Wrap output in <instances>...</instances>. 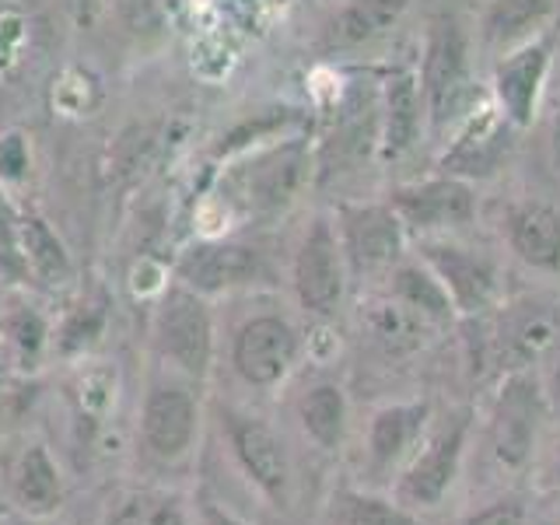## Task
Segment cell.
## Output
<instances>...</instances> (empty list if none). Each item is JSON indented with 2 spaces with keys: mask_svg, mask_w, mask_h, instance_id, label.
<instances>
[{
  "mask_svg": "<svg viewBox=\"0 0 560 525\" xmlns=\"http://www.w3.org/2000/svg\"><path fill=\"white\" fill-rule=\"evenodd\" d=\"M197 399L186 385L175 382H158L140 410V438L144 448L162 463H175L192 448L197 438Z\"/></svg>",
  "mask_w": 560,
  "mask_h": 525,
  "instance_id": "obj_14",
  "label": "cell"
},
{
  "mask_svg": "<svg viewBox=\"0 0 560 525\" xmlns=\"http://www.w3.org/2000/svg\"><path fill=\"white\" fill-rule=\"evenodd\" d=\"M154 337H158V350H162L179 372L203 378L210 358H214V326H210L203 294L189 288L168 291L162 308H158Z\"/></svg>",
  "mask_w": 560,
  "mask_h": 525,
  "instance_id": "obj_11",
  "label": "cell"
},
{
  "mask_svg": "<svg viewBox=\"0 0 560 525\" xmlns=\"http://www.w3.org/2000/svg\"><path fill=\"white\" fill-rule=\"evenodd\" d=\"M4 329H8V337H11V343L22 350V358H35L43 350V343H46V323L35 315L32 308H18V312H11L8 315V323H4Z\"/></svg>",
  "mask_w": 560,
  "mask_h": 525,
  "instance_id": "obj_30",
  "label": "cell"
},
{
  "mask_svg": "<svg viewBox=\"0 0 560 525\" xmlns=\"http://www.w3.org/2000/svg\"><path fill=\"white\" fill-rule=\"evenodd\" d=\"M294 294L298 305L308 315H319L329 319L337 315L347 294V259H343V245L337 235V224L329 218H315L312 228L305 232L302 245H298L294 256Z\"/></svg>",
  "mask_w": 560,
  "mask_h": 525,
  "instance_id": "obj_7",
  "label": "cell"
},
{
  "mask_svg": "<svg viewBox=\"0 0 560 525\" xmlns=\"http://www.w3.org/2000/svg\"><path fill=\"white\" fill-rule=\"evenodd\" d=\"M424 95L413 70H393L382 84V154L402 158L424 130Z\"/></svg>",
  "mask_w": 560,
  "mask_h": 525,
  "instance_id": "obj_18",
  "label": "cell"
},
{
  "mask_svg": "<svg viewBox=\"0 0 560 525\" xmlns=\"http://www.w3.org/2000/svg\"><path fill=\"white\" fill-rule=\"evenodd\" d=\"M434 420V402L428 396L420 399H393L368 417L361 459H364V487L385 490L393 487L399 469L410 463L417 445L424 442V434Z\"/></svg>",
  "mask_w": 560,
  "mask_h": 525,
  "instance_id": "obj_5",
  "label": "cell"
},
{
  "mask_svg": "<svg viewBox=\"0 0 560 525\" xmlns=\"http://www.w3.org/2000/svg\"><path fill=\"white\" fill-rule=\"evenodd\" d=\"M302 175H305V154L302 148H288L273 154L270 162H262V168L253 175V203L256 207H284L298 186H302Z\"/></svg>",
  "mask_w": 560,
  "mask_h": 525,
  "instance_id": "obj_26",
  "label": "cell"
},
{
  "mask_svg": "<svg viewBox=\"0 0 560 525\" xmlns=\"http://www.w3.org/2000/svg\"><path fill=\"white\" fill-rule=\"evenodd\" d=\"M508 249L536 273L560 277V207L547 200H518L504 214Z\"/></svg>",
  "mask_w": 560,
  "mask_h": 525,
  "instance_id": "obj_15",
  "label": "cell"
},
{
  "mask_svg": "<svg viewBox=\"0 0 560 525\" xmlns=\"http://www.w3.org/2000/svg\"><path fill=\"white\" fill-rule=\"evenodd\" d=\"M262 262L259 253L249 245H235V242H203L192 245V249L179 259V280L183 288L197 291V294H221L232 288H245L259 277Z\"/></svg>",
  "mask_w": 560,
  "mask_h": 525,
  "instance_id": "obj_16",
  "label": "cell"
},
{
  "mask_svg": "<svg viewBox=\"0 0 560 525\" xmlns=\"http://www.w3.org/2000/svg\"><path fill=\"white\" fill-rule=\"evenodd\" d=\"M560 350V308L542 298H522V302L504 305L494 337H490V354L508 372L533 368Z\"/></svg>",
  "mask_w": 560,
  "mask_h": 525,
  "instance_id": "obj_10",
  "label": "cell"
},
{
  "mask_svg": "<svg viewBox=\"0 0 560 525\" xmlns=\"http://www.w3.org/2000/svg\"><path fill=\"white\" fill-rule=\"evenodd\" d=\"M221 428L242 477L273 512L288 515L294 508V463L284 438L262 417L245 410H221Z\"/></svg>",
  "mask_w": 560,
  "mask_h": 525,
  "instance_id": "obj_4",
  "label": "cell"
},
{
  "mask_svg": "<svg viewBox=\"0 0 560 525\" xmlns=\"http://www.w3.org/2000/svg\"><path fill=\"white\" fill-rule=\"evenodd\" d=\"M389 291L393 298H399L402 305H410L413 312H420L424 319H431L434 326H452L455 323V305H452V298L445 291V284L431 273V267L424 259H407L402 256L396 267L389 270Z\"/></svg>",
  "mask_w": 560,
  "mask_h": 525,
  "instance_id": "obj_23",
  "label": "cell"
},
{
  "mask_svg": "<svg viewBox=\"0 0 560 525\" xmlns=\"http://www.w3.org/2000/svg\"><path fill=\"white\" fill-rule=\"evenodd\" d=\"M0 372H4V354H0Z\"/></svg>",
  "mask_w": 560,
  "mask_h": 525,
  "instance_id": "obj_37",
  "label": "cell"
},
{
  "mask_svg": "<svg viewBox=\"0 0 560 525\" xmlns=\"http://www.w3.org/2000/svg\"><path fill=\"white\" fill-rule=\"evenodd\" d=\"M547 393L533 368L508 372L483 420V452L501 472H525L536 463Z\"/></svg>",
  "mask_w": 560,
  "mask_h": 525,
  "instance_id": "obj_2",
  "label": "cell"
},
{
  "mask_svg": "<svg viewBox=\"0 0 560 525\" xmlns=\"http://www.w3.org/2000/svg\"><path fill=\"white\" fill-rule=\"evenodd\" d=\"M105 525H189L186 508L172 494H137L122 501Z\"/></svg>",
  "mask_w": 560,
  "mask_h": 525,
  "instance_id": "obj_28",
  "label": "cell"
},
{
  "mask_svg": "<svg viewBox=\"0 0 560 525\" xmlns=\"http://www.w3.org/2000/svg\"><path fill=\"white\" fill-rule=\"evenodd\" d=\"M361 326H364L368 343H372L385 361L417 358L420 350L431 343V332L438 329L431 319H424V315L413 312L410 305H402L389 291L372 298V302L361 308Z\"/></svg>",
  "mask_w": 560,
  "mask_h": 525,
  "instance_id": "obj_17",
  "label": "cell"
},
{
  "mask_svg": "<svg viewBox=\"0 0 560 525\" xmlns=\"http://www.w3.org/2000/svg\"><path fill=\"white\" fill-rule=\"evenodd\" d=\"M389 203L399 214L402 228H407V235L420 238H442L472 224V218H477V192H472L469 179H459V175L448 172L393 189Z\"/></svg>",
  "mask_w": 560,
  "mask_h": 525,
  "instance_id": "obj_9",
  "label": "cell"
},
{
  "mask_svg": "<svg viewBox=\"0 0 560 525\" xmlns=\"http://www.w3.org/2000/svg\"><path fill=\"white\" fill-rule=\"evenodd\" d=\"M25 168V144L22 137H4L0 140V175H22Z\"/></svg>",
  "mask_w": 560,
  "mask_h": 525,
  "instance_id": "obj_31",
  "label": "cell"
},
{
  "mask_svg": "<svg viewBox=\"0 0 560 525\" xmlns=\"http://www.w3.org/2000/svg\"><path fill=\"white\" fill-rule=\"evenodd\" d=\"M413 0H350L347 8L332 14L326 28L329 49H354L382 39L385 32L399 25V18L410 11Z\"/></svg>",
  "mask_w": 560,
  "mask_h": 525,
  "instance_id": "obj_21",
  "label": "cell"
},
{
  "mask_svg": "<svg viewBox=\"0 0 560 525\" xmlns=\"http://www.w3.org/2000/svg\"><path fill=\"white\" fill-rule=\"evenodd\" d=\"M337 235L350 277H389V270L407 256V228L393 203H347L340 207Z\"/></svg>",
  "mask_w": 560,
  "mask_h": 525,
  "instance_id": "obj_6",
  "label": "cell"
},
{
  "mask_svg": "<svg viewBox=\"0 0 560 525\" xmlns=\"http://www.w3.org/2000/svg\"><path fill=\"white\" fill-rule=\"evenodd\" d=\"M420 95L431 133H445L469 98V32L455 14H434L420 57Z\"/></svg>",
  "mask_w": 560,
  "mask_h": 525,
  "instance_id": "obj_3",
  "label": "cell"
},
{
  "mask_svg": "<svg viewBox=\"0 0 560 525\" xmlns=\"http://www.w3.org/2000/svg\"><path fill=\"white\" fill-rule=\"evenodd\" d=\"M553 14V0H494L483 14V39L494 49H515L533 39L536 28Z\"/></svg>",
  "mask_w": 560,
  "mask_h": 525,
  "instance_id": "obj_25",
  "label": "cell"
},
{
  "mask_svg": "<svg viewBox=\"0 0 560 525\" xmlns=\"http://www.w3.org/2000/svg\"><path fill=\"white\" fill-rule=\"evenodd\" d=\"M553 39L550 35H533V39L518 43L515 49L501 52L494 67V105L504 113L512 127H529L539 109L542 84L550 74Z\"/></svg>",
  "mask_w": 560,
  "mask_h": 525,
  "instance_id": "obj_13",
  "label": "cell"
},
{
  "mask_svg": "<svg viewBox=\"0 0 560 525\" xmlns=\"http://www.w3.org/2000/svg\"><path fill=\"white\" fill-rule=\"evenodd\" d=\"M329 525H431L393 494L375 487H337L326 508Z\"/></svg>",
  "mask_w": 560,
  "mask_h": 525,
  "instance_id": "obj_22",
  "label": "cell"
},
{
  "mask_svg": "<svg viewBox=\"0 0 560 525\" xmlns=\"http://www.w3.org/2000/svg\"><path fill=\"white\" fill-rule=\"evenodd\" d=\"M11 490H14V501L32 515H46L60 504L63 480H60V469L52 463L46 445L35 442V445L22 448V455H18V463H14V472H11Z\"/></svg>",
  "mask_w": 560,
  "mask_h": 525,
  "instance_id": "obj_24",
  "label": "cell"
},
{
  "mask_svg": "<svg viewBox=\"0 0 560 525\" xmlns=\"http://www.w3.org/2000/svg\"><path fill=\"white\" fill-rule=\"evenodd\" d=\"M420 259L442 280L455 312L466 315V319H477V315L498 308L501 270L490 256L448 238H420Z\"/></svg>",
  "mask_w": 560,
  "mask_h": 525,
  "instance_id": "obj_8",
  "label": "cell"
},
{
  "mask_svg": "<svg viewBox=\"0 0 560 525\" xmlns=\"http://www.w3.org/2000/svg\"><path fill=\"white\" fill-rule=\"evenodd\" d=\"M8 224H11V214H8L4 200H0V228H4V232H8Z\"/></svg>",
  "mask_w": 560,
  "mask_h": 525,
  "instance_id": "obj_35",
  "label": "cell"
},
{
  "mask_svg": "<svg viewBox=\"0 0 560 525\" xmlns=\"http://www.w3.org/2000/svg\"><path fill=\"white\" fill-rule=\"evenodd\" d=\"M298 424L323 455H340L350 428V402L343 385L315 382L312 389H305L298 399Z\"/></svg>",
  "mask_w": 560,
  "mask_h": 525,
  "instance_id": "obj_20",
  "label": "cell"
},
{
  "mask_svg": "<svg viewBox=\"0 0 560 525\" xmlns=\"http://www.w3.org/2000/svg\"><path fill=\"white\" fill-rule=\"evenodd\" d=\"M550 162H553V168L560 172V105H557L553 122H550Z\"/></svg>",
  "mask_w": 560,
  "mask_h": 525,
  "instance_id": "obj_33",
  "label": "cell"
},
{
  "mask_svg": "<svg viewBox=\"0 0 560 525\" xmlns=\"http://www.w3.org/2000/svg\"><path fill=\"white\" fill-rule=\"evenodd\" d=\"M504 127H508V119L498 105H483L477 116H469L463 122L452 151H445V172L469 179V175H483L494 168L504 154Z\"/></svg>",
  "mask_w": 560,
  "mask_h": 525,
  "instance_id": "obj_19",
  "label": "cell"
},
{
  "mask_svg": "<svg viewBox=\"0 0 560 525\" xmlns=\"http://www.w3.org/2000/svg\"><path fill=\"white\" fill-rule=\"evenodd\" d=\"M214 518H218V525H232V522H228L224 515H218V512H214Z\"/></svg>",
  "mask_w": 560,
  "mask_h": 525,
  "instance_id": "obj_36",
  "label": "cell"
},
{
  "mask_svg": "<svg viewBox=\"0 0 560 525\" xmlns=\"http://www.w3.org/2000/svg\"><path fill=\"white\" fill-rule=\"evenodd\" d=\"M459 525H529V501L522 490H501L480 508H469Z\"/></svg>",
  "mask_w": 560,
  "mask_h": 525,
  "instance_id": "obj_29",
  "label": "cell"
},
{
  "mask_svg": "<svg viewBox=\"0 0 560 525\" xmlns=\"http://www.w3.org/2000/svg\"><path fill=\"white\" fill-rule=\"evenodd\" d=\"M547 480H550L553 487H560V445L553 448L550 463H547Z\"/></svg>",
  "mask_w": 560,
  "mask_h": 525,
  "instance_id": "obj_34",
  "label": "cell"
},
{
  "mask_svg": "<svg viewBox=\"0 0 560 525\" xmlns=\"http://www.w3.org/2000/svg\"><path fill=\"white\" fill-rule=\"evenodd\" d=\"M22 245H25V256L32 262V270L39 273L46 284H67V280H70V259L63 253L60 238L52 235L39 218L22 221Z\"/></svg>",
  "mask_w": 560,
  "mask_h": 525,
  "instance_id": "obj_27",
  "label": "cell"
},
{
  "mask_svg": "<svg viewBox=\"0 0 560 525\" xmlns=\"http://www.w3.org/2000/svg\"><path fill=\"white\" fill-rule=\"evenodd\" d=\"M298 361V332L284 315H253L242 323L232 343V364L245 385L253 389H273Z\"/></svg>",
  "mask_w": 560,
  "mask_h": 525,
  "instance_id": "obj_12",
  "label": "cell"
},
{
  "mask_svg": "<svg viewBox=\"0 0 560 525\" xmlns=\"http://www.w3.org/2000/svg\"><path fill=\"white\" fill-rule=\"evenodd\" d=\"M67 8L74 11V18L81 25H88L95 18V8H98V0H67Z\"/></svg>",
  "mask_w": 560,
  "mask_h": 525,
  "instance_id": "obj_32",
  "label": "cell"
},
{
  "mask_svg": "<svg viewBox=\"0 0 560 525\" xmlns=\"http://www.w3.org/2000/svg\"><path fill=\"white\" fill-rule=\"evenodd\" d=\"M472 428H477L472 407H452L445 417H434L424 442L417 445L410 463L402 466L399 477L393 480L389 494L417 515L438 512V508L448 501L452 487L459 483L466 469Z\"/></svg>",
  "mask_w": 560,
  "mask_h": 525,
  "instance_id": "obj_1",
  "label": "cell"
}]
</instances>
